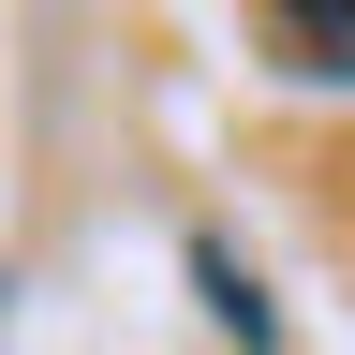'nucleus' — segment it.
<instances>
[{"label": "nucleus", "instance_id": "nucleus-2", "mask_svg": "<svg viewBox=\"0 0 355 355\" xmlns=\"http://www.w3.org/2000/svg\"><path fill=\"white\" fill-rule=\"evenodd\" d=\"M193 282H207V311H222L237 340H266V296H252V266L222 252V237H193Z\"/></svg>", "mask_w": 355, "mask_h": 355}, {"label": "nucleus", "instance_id": "nucleus-1", "mask_svg": "<svg viewBox=\"0 0 355 355\" xmlns=\"http://www.w3.org/2000/svg\"><path fill=\"white\" fill-rule=\"evenodd\" d=\"M266 44H282L296 74H355V0H282V15H266Z\"/></svg>", "mask_w": 355, "mask_h": 355}]
</instances>
